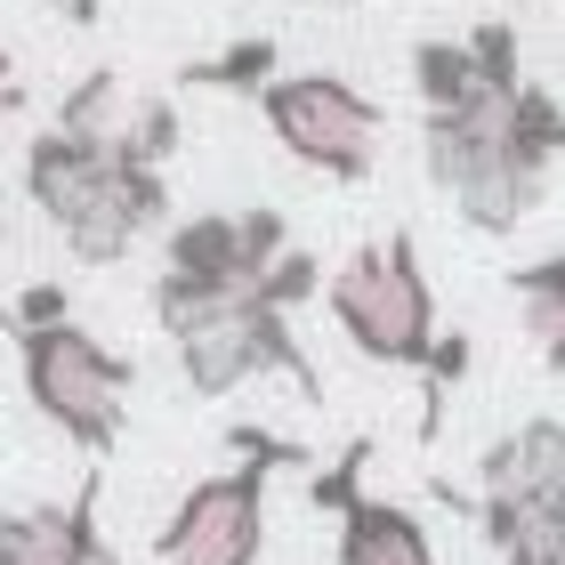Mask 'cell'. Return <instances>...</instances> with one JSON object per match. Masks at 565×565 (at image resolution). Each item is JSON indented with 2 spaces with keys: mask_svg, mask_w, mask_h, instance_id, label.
<instances>
[{
  "mask_svg": "<svg viewBox=\"0 0 565 565\" xmlns=\"http://www.w3.org/2000/svg\"><path fill=\"white\" fill-rule=\"evenodd\" d=\"M477 477H484V493H501V501H525V509H550L565 493V420H518L509 436H493L477 460Z\"/></svg>",
  "mask_w": 565,
  "mask_h": 565,
  "instance_id": "9",
  "label": "cell"
},
{
  "mask_svg": "<svg viewBox=\"0 0 565 565\" xmlns=\"http://www.w3.org/2000/svg\"><path fill=\"white\" fill-rule=\"evenodd\" d=\"M170 348H178V380H186V396H226V388H243V380L282 372L307 404H323V380H316V364H307V348H299L291 316L259 307L250 291H243V299L202 307L194 323H178V331H170Z\"/></svg>",
  "mask_w": 565,
  "mask_h": 565,
  "instance_id": "4",
  "label": "cell"
},
{
  "mask_svg": "<svg viewBox=\"0 0 565 565\" xmlns=\"http://www.w3.org/2000/svg\"><path fill=\"white\" fill-rule=\"evenodd\" d=\"M259 121L275 130V146L291 153V162L340 178V186H364L372 178L380 130H388V114L355 82H340V73H275L259 89Z\"/></svg>",
  "mask_w": 565,
  "mask_h": 565,
  "instance_id": "5",
  "label": "cell"
},
{
  "mask_svg": "<svg viewBox=\"0 0 565 565\" xmlns=\"http://www.w3.org/2000/svg\"><path fill=\"white\" fill-rule=\"evenodd\" d=\"M542 525H550V533H565V493H557V501L542 509Z\"/></svg>",
  "mask_w": 565,
  "mask_h": 565,
  "instance_id": "26",
  "label": "cell"
},
{
  "mask_svg": "<svg viewBox=\"0 0 565 565\" xmlns=\"http://www.w3.org/2000/svg\"><path fill=\"white\" fill-rule=\"evenodd\" d=\"M275 65H282V49H275L267 33H250V41H235V49H218V57H194L178 82H186V89H235V97H259V89L275 82Z\"/></svg>",
  "mask_w": 565,
  "mask_h": 565,
  "instance_id": "17",
  "label": "cell"
},
{
  "mask_svg": "<svg viewBox=\"0 0 565 565\" xmlns=\"http://www.w3.org/2000/svg\"><path fill=\"white\" fill-rule=\"evenodd\" d=\"M364 460H372V436H355V445L331 460V469H316L307 477V493H316V509H331V518H340V509L364 493Z\"/></svg>",
  "mask_w": 565,
  "mask_h": 565,
  "instance_id": "21",
  "label": "cell"
},
{
  "mask_svg": "<svg viewBox=\"0 0 565 565\" xmlns=\"http://www.w3.org/2000/svg\"><path fill=\"white\" fill-rule=\"evenodd\" d=\"M24 106V89H17V57H9V41H0V114H17Z\"/></svg>",
  "mask_w": 565,
  "mask_h": 565,
  "instance_id": "24",
  "label": "cell"
},
{
  "mask_svg": "<svg viewBox=\"0 0 565 565\" xmlns=\"http://www.w3.org/2000/svg\"><path fill=\"white\" fill-rule=\"evenodd\" d=\"M41 323H73V291L65 282H24L9 299V331H41Z\"/></svg>",
  "mask_w": 565,
  "mask_h": 565,
  "instance_id": "22",
  "label": "cell"
},
{
  "mask_svg": "<svg viewBox=\"0 0 565 565\" xmlns=\"http://www.w3.org/2000/svg\"><path fill=\"white\" fill-rule=\"evenodd\" d=\"M525 550H533V565H565V533H550V525H542Z\"/></svg>",
  "mask_w": 565,
  "mask_h": 565,
  "instance_id": "25",
  "label": "cell"
},
{
  "mask_svg": "<svg viewBox=\"0 0 565 565\" xmlns=\"http://www.w3.org/2000/svg\"><path fill=\"white\" fill-rule=\"evenodd\" d=\"M501 565H533V550H509V557H501Z\"/></svg>",
  "mask_w": 565,
  "mask_h": 565,
  "instance_id": "27",
  "label": "cell"
},
{
  "mask_svg": "<svg viewBox=\"0 0 565 565\" xmlns=\"http://www.w3.org/2000/svg\"><path fill=\"white\" fill-rule=\"evenodd\" d=\"M49 9H57V17L73 24V33H89V24L106 17V0H49Z\"/></svg>",
  "mask_w": 565,
  "mask_h": 565,
  "instance_id": "23",
  "label": "cell"
},
{
  "mask_svg": "<svg viewBox=\"0 0 565 565\" xmlns=\"http://www.w3.org/2000/svg\"><path fill=\"white\" fill-rule=\"evenodd\" d=\"M162 218H170V178L162 170H138V162H121V153H114L97 202L65 226V250L82 267H114V259H130V243L146 235V226H162Z\"/></svg>",
  "mask_w": 565,
  "mask_h": 565,
  "instance_id": "6",
  "label": "cell"
},
{
  "mask_svg": "<svg viewBox=\"0 0 565 565\" xmlns=\"http://www.w3.org/2000/svg\"><path fill=\"white\" fill-rule=\"evenodd\" d=\"M413 89H420L428 114H460L469 97H484L469 41H413Z\"/></svg>",
  "mask_w": 565,
  "mask_h": 565,
  "instance_id": "15",
  "label": "cell"
},
{
  "mask_svg": "<svg viewBox=\"0 0 565 565\" xmlns=\"http://www.w3.org/2000/svg\"><path fill=\"white\" fill-rule=\"evenodd\" d=\"M226 445L243 460L218 477L186 484V501L170 509V525L153 533V557L162 565H259L267 550V477L275 469H299L307 445L291 436H267V428H226Z\"/></svg>",
  "mask_w": 565,
  "mask_h": 565,
  "instance_id": "1",
  "label": "cell"
},
{
  "mask_svg": "<svg viewBox=\"0 0 565 565\" xmlns=\"http://www.w3.org/2000/svg\"><path fill=\"white\" fill-rule=\"evenodd\" d=\"M469 57H477V82L493 89V97H518L525 89V73H518V24L509 17H484L477 33H469Z\"/></svg>",
  "mask_w": 565,
  "mask_h": 565,
  "instance_id": "20",
  "label": "cell"
},
{
  "mask_svg": "<svg viewBox=\"0 0 565 565\" xmlns=\"http://www.w3.org/2000/svg\"><path fill=\"white\" fill-rule=\"evenodd\" d=\"M323 307H331V323L348 331L355 355H372V364H388V372H420L428 348H436V291L420 275L413 226H396L388 243L348 250L323 282Z\"/></svg>",
  "mask_w": 565,
  "mask_h": 565,
  "instance_id": "2",
  "label": "cell"
},
{
  "mask_svg": "<svg viewBox=\"0 0 565 565\" xmlns=\"http://www.w3.org/2000/svg\"><path fill=\"white\" fill-rule=\"evenodd\" d=\"M9 340H17L33 413L57 428L65 445H82L89 460H106L121 445V413H130L138 372L121 364L89 323H41V331H9Z\"/></svg>",
  "mask_w": 565,
  "mask_h": 565,
  "instance_id": "3",
  "label": "cell"
},
{
  "mask_svg": "<svg viewBox=\"0 0 565 565\" xmlns=\"http://www.w3.org/2000/svg\"><path fill=\"white\" fill-rule=\"evenodd\" d=\"M509 291L525 307L533 355H542L550 372H565V250H550V259H533V267H509Z\"/></svg>",
  "mask_w": 565,
  "mask_h": 565,
  "instance_id": "13",
  "label": "cell"
},
{
  "mask_svg": "<svg viewBox=\"0 0 565 565\" xmlns=\"http://www.w3.org/2000/svg\"><path fill=\"white\" fill-rule=\"evenodd\" d=\"M340 565H436V550H428V525L413 509L355 493L340 509Z\"/></svg>",
  "mask_w": 565,
  "mask_h": 565,
  "instance_id": "11",
  "label": "cell"
},
{
  "mask_svg": "<svg viewBox=\"0 0 565 565\" xmlns=\"http://www.w3.org/2000/svg\"><path fill=\"white\" fill-rule=\"evenodd\" d=\"M121 121H130V97H121V73L114 65H89L82 82L65 89V106L49 130H65V138H82V146H114L121 138Z\"/></svg>",
  "mask_w": 565,
  "mask_h": 565,
  "instance_id": "14",
  "label": "cell"
},
{
  "mask_svg": "<svg viewBox=\"0 0 565 565\" xmlns=\"http://www.w3.org/2000/svg\"><path fill=\"white\" fill-rule=\"evenodd\" d=\"M542 186H550V178H542V170H525L518 153L501 146L493 162H484V170L469 178V186L452 194V211L469 218L477 235H518V226H525L533 211H542Z\"/></svg>",
  "mask_w": 565,
  "mask_h": 565,
  "instance_id": "12",
  "label": "cell"
},
{
  "mask_svg": "<svg viewBox=\"0 0 565 565\" xmlns=\"http://www.w3.org/2000/svg\"><path fill=\"white\" fill-rule=\"evenodd\" d=\"M162 275H186L218 299H243L259 267H250V243H243V211H194V218H170L162 235Z\"/></svg>",
  "mask_w": 565,
  "mask_h": 565,
  "instance_id": "7",
  "label": "cell"
},
{
  "mask_svg": "<svg viewBox=\"0 0 565 565\" xmlns=\"http://www.w3.org/2000/svg\"><path fill=\"white\" fill-rule=\"evenodd\" d=\"M106 170H114V146H82L65 130H41L33 146H24V194H33V211L57 226V235L97 202Z\"/></svg>",
  "mask_w": 565,
  "mask_h": 565,
  "instance_id": "8",
  "label": "cell"
},
{
  "mask_svg": "<svg viewBox=\"0 0 565 565\" xmlns=\"http://www.w3.org/2000/svg\"><path fill=\"white\" fill-rule=\"evenodd\" d=\"M178 138H186V114H178V97H130V121H121V138H114V153L121 162H138V170H162L170 153H178Z\"/></svg>",
  "mask_w": 565,
  "mask_h": 565,
  "instance_id": "18",
  "label": "cell"
},
{
  "mask_svg": "<svg viewBox=\"0 0 565 565\" xmlns=\"http://www.w3.org/2000/svg\"><path fill=\"white\" fill-rule=\"evenodd\" d=\"M89 533H97V477L73 501H41V509L0 518V565H73Z\"/></svg>",
  "mask_w": 565,
  "mask_h": 565,
  "instance_id": "10",
  "label": "cell"
},
{
  "mask_svg": "<svg viewBox=\"0 0 565 565\" xmlns=\"http://www.w3.org/2000/svg\"><path fill=\"white\" fill-rule=\"evenodd\" d=\"M509 153H518L525 170H542V178H550V162L565 153V106H557L542 82H525L518 97H509Z\"/></svg>",
  "mask_w": 565,
  "mask_h": 565,
  "instance_id": "16",
  "label": "cell"
},
{
  "mask_svg": "<svg viewBox=\"0 0 565 565\" xmlns=\"http://www.w3.org/2000/svg\"><path fill=\"white\" fill-rule=\"evenodd\" d=\"M323 259H316V250H282V259L259 275V282H250V299H259V307H275V316H291V307H307V299H316L323 291Z\"/></svg>",
  "mask_w": 565,
  "mask_h": 565,
  "instance_id": "19",
  "label": "cell"
},
{
  "mask_svg": "<svg viewBox=\"0 0 565 565\" xmlns=\"http://www.w3.org/2000/svg\"><path fill=\"white\" fill-rule=\"evenodd\" d=\"M0 250H9V218H0Z\"/></svg>",
  "mask_w": 565,
  "mask_h": 565,
  "instance_id": "28",
  "label": "cell"
}]
</instances>
